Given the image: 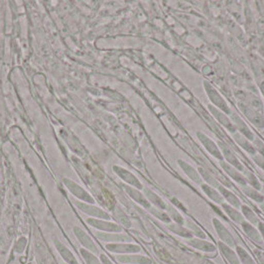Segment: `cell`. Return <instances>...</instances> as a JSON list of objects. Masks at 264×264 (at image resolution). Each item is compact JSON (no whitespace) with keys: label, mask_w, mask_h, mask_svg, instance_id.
<instances>
[{"label":"cell","mask_w":264,"mask_h":264,"mask_svg":"<svg viewBox=\"0 0 264 264\" xmlns=\"http://www.w3.org/2000/svg\"><path fill=\"white\" fill-rule=\"evenodd\" d=\"M236 254L241 264H256L249 254V252L240 247H236Z\"/></svg>","instance_id":"29"},{"label":"cell","mask_w":264,"mask_h":264,"mask_svg":"<svg viewBox=\"0 0 264 264\" xmlns=\"http://www.w3.org/2000/svg\"><path fill=\"white\" fill-rule=\"evenodd\" d=\"M168 210L171 212V217L174 219L175 222L179 223V224H183L184 223V220H183V218L181 217L180 215L178 214V212H176L174 208H169Z\"/></svg>","instance_id":"35"},{"label":"cell","mask_w":264,"mask_h":264,"mask_svg":"<svg viewBox=\"0 0 264 264\" xmlns=\"http://www.w3.org/2000/svg\"><path fill=\"white\" fill-rule=\"evenodd\" d=\"M260 208L262 209V212L264 213V203H261V204H260Z\"/></svg>","instance_id":"41"},{"label":"cell","mask_w":264,"mask_h":264,"mask_svg":"<svg viewBox=\"0 0 264 264\" xmlns=\"http://www.w3.org/2000/svg\"><path fill=\"white\" fill-rule=\"evenodd\" d=\"M152 213L158 218V219H160V220H162L163 222H170V219H169V216L166 215L164 212H162L161 210V214L159 213V212H157V210H155V208H152Z\"/></svg>","instance_id":"36"},{"label":"cell","mask_w":264,"mask_h":264,"mask_svg":"<svg viewBox=\"0 0 264 264\" xmlns=\"http://www.w3.org/2000/svg\"><path fill=\"white\" fill-rule=\"evenodd\" d=\"M124 188H125V191L128 193V195L133 199L135 200L138 204H140L141 206H143L144 208H150V203L146 200V198L141 194L139 191H137L136 189L134 188H131L129 186H126L124 185Z\"/></svg>","instance_id":"20"},{"label":"cell","mask_w":264,"mask_h":264,"mask_svg":"<svg viewBox=\"0 0 264 264\" xmlns=\"http://www.w3.org/2000/svg\"><path fill=\"white\" fill-rule=\"evenodd\" d=\"M198 137L200 139V141L203 143V145L205 146V148L214 157H216L219 160H222L223 156H222V151L219 149V147L216 145V143L214 141H212L208 138V136H206L204 133L198 132L197 133Z\"/></svg>","instance_id":"10"},{"label":"cell","mask_w":264,"mask_h":264,"mask_svg":"<svg viewBox=\"0 0 264 264\" xmlns=\"http://www.w3.org/2000/svg\"><path fill=\"white\" fill-rule=\"evenodd\" d=\"M99 260H100L101 264H113L111 262V259L105 254H103V253H100Z\"/></svg>","instance_id":"39"},{"label":"cell","mask_w":264,"mask_h":264,"mask_svg":"<svg viewBox=\"0 0 264 264\" xmlns=\"http://www.w3.org/2000/svg\"><path fill=\"white\" fill-rule=\"evenodd\" d=\"M145 195L146 197L148 198V200L153 203L155 206H157L158 208H161V209H165L167 208V206L165 205V203L163 202V200L158 197L155 193H153L152 191H150L149 189H145Z\"/></svg>","instance_id":"28"},{"label":"cell","mask_w":264,"mask_h":264,"mask_svg":"<svg viewBox=\"0 0 264 264\" xmlns=\"http://www.w3.org/2000/svg\"><path fill=\"white\" fill-rule=\"evenodd\" d=\"M254 161L256 162V164H257L258 166L261 167V168L264 170L263 156H261V155H256V156H254Z\"/></svg>","instance_id":"38"},{"label":"cell","mask_w":264,"mask_h":264,"mask_svg":"<svg viewBox=\"0 0 264 264\" xmlns=\"http://www.w3.org/2000/svg\"><path fill=\"white\" fill-rule=\"evenodd\" d=\"M31 264H32V263H31Z\"/></svg>","instance_id":"43"},{"label":"cell","mask_w":264,"mask_h":264,"mask_svg":"<svg viewBox=\"0 0 264 264\" xmlns=\"http://www.w3.org/2000/svg\"><path fill=\"white\" fill-rule=\"evenodd\" d=\"M168 227L171 232H173L174 234H176L178 236H183V237H186V238H192L193 237V233L191 231L187 230L185 226H183L182 224H179V223L170 224Z\"/></svg>","instance_id":"25"},{"label":"cell","mask_w":264,"mask_h":264,"mask_svg":"<svg viewBox=\"0 0 264 264\" xmlns=\"http://www.w3.org/2000/svg\"><path fill=\"white\" fill-rule=\"evenodd\" d=\"M219 249L221 250L222 255L224 256V258L231 264H240L239 258L234 250H232V248H230L228 245H226L225 243H223L222 241L219 242Z\"/></svg>","instance_id":"18"},{"label":"cell","mask_w":264,"mask_h":264,"mask_svg":"<svg viewBox=\"0 0 264 264\" xmlns=\"http://www.w3.org/2000/svg\"><path fill=\"white\" fill-rule=\"evenodd\" d=\"M235 138H236V142H237L247 152H249L250 154H253V155L256 153V149H255L250 143H249V141L244 138V137L239 136V135H236Z\"/></svg>","instance_id":"31"},{"label":"cell","mask_w":264,"mask_h":264,"mask_svg":"<svg viewBox=\"0 0 264 264\" xmlns=\"http://www.w3.org/2000/svg\"><path fill=\"white\" fill-rule=\"evenodd\" d=\"M77 206L81 210H83V213H85L90 216H93L95 218H99V219H102V220H110L111 219V217L108 213H105L104 210L97 208L95 206H90L87 204H83V203H77Z\"/></svg>","instance_id":"11"},{"label":"cell","mask_w":264,"mask_h":264,"mask_svg":"<svg viewBox=\"0 0 264 264\" xmlns=\"http://www.w3.org/2000/svg\"><path fill=\"white\" fill-rule=\"evenodd\" d=\"M116 260L124 264H152V260L149 257L133 254H118Z\"/></svg>","instance_id":"5"},{"label":"cell","mask_w":264,"mask_h":264,"mask_svg":"<svg viewBox=\"0 0 264 264\" xmlns=\"http://www.w3.org/2000/svg\"><path fill=\"white\" fill-rule=\"evenodd\" d=\"M188 244L196 250L205 251V252H215L217 250V248L214 243L201 238H191L188 240Z\"/></svg>","instance_id":"14"},{"label":"cell","mask_w":264,"mask_h":264,"mask_svg":"<svg viewBox=\"0 0 264 264\" xmlns=\"http://www.w3.org/2000/svg\"><path fill=\"white\" fill-rule=\"evenodd\" d=\"M56 250H58L59 254L61 255V257L65 260V262L67 264H80L79 261L77 260V258L75 257V255L73 254V252L61 241L56 240L55 241Z\"/></svg>","instance_id":"13"},{"label":"cell","mask_w":264,"mask_h":264,"mask_svg":"<svg viewBox=\"0 0 264 264\" xmlns=\"http://www.w3.org/2000/svg\"><path fill=\"white\" fill-rule=\"evenodd\" d=\"M245 179L253 189H255V190H260L261 189V185H260L259 181L256 178V176L253 175L251 172H247V178Z\"/></svg>","instance_id":"33"},{"label":"cell","mask_w":264,"mask_h":264,"mask_svg":"<svg viewBox=\"0 0 264 264\" xmlns=\"http://www.w3.org/2000/svg\"><path fill=\"white\" fill-rule=\"evenodd\" d=\"M105 249L112 253L117 254H133L141 251V248L137 244L130 242H118V243H108Z\"/></svg>","instance_id":"1"},{"label":"cell","mask_w":264,"mask_h":264,"mask_svg":"<svg viewBox=\"0 0 264 264\" xmlns=\"http://www.w3.org/2000/svg\"><path fill=\"white\" fill-rule=\"evenodd\" d=\"M219 146L221 148L222 156L225 158L226 162H228L232 166L235 167L237 170H240V171L244 170V167L242 166V164L239 162V160L237 159L235 153L233 152V150L225 143L220 141Z\"/></svg>","instance_id":"6"},{"label":"cell","mask_w":264,"mask_h":264,"mask_svg":"<svg viewBox=\"0 0 264 264\" xmlns=\"http://www.w3.org/2000/svg\"><path fill=\"white\" fill-rule=\"evenodd\" d=\"M205 87H206V90H207V94H208V97L210 98V100H212L219 109H221V110L224 111L225 113L230 114L231 111H230V109L227 108V104H226V102L224 101V99L220 96V94H219L210 84H208V83H205Z\"/></svg>","instance_id":"7"},{"label":"cell","mask_w":264,"mask_h":264,"mask_svg":"<svg viewBox=\"0 0 264 264\" xmlns=\"http://www.w3.org/2000/svg\"><path fill=\"white\" fill-rule=\"evenodd\" d=\"M258 231H259L261 237L264 240V222H260L258 223Z\"/></svg>","instance_id":"40"},{"label":"cell","mask_w":264,"mask_h":264,"mask_svg":"<svg viewBox=\"0 0 264 264\" xmlns=\"http://www.w3.org/2000/svg\"><path fill=\"white\" fill-rule=\"evenodd\" d=\"M178 163H179L181 168L183 169V171L187 174V176H188L191 180H193L195 183L201 185L203 179H202L201 175L197 172V170H195L193 167L191 166V165H189L188 163L184 162L183 160H178Z\"/></svg>","instance_id":"21"},{"label":"cell","mask_w":264,"mask_h":264,"mask_svg":"<svg viewBox=\"0 0 264 264\" xmlns=\"http://www.w3.org/2000/svg\"><path fill=\"white\" fill-rule=\"evenodd\" d=\"M240 224H241L242 230H243L244 233L247 234V236H249L250 238H251L254 242H256V243H258V244H261V243H262V240H263V239H262V237H261V235H260L259 231L256 230V227H255L253 224H251V223L249 222H241Z\"/></svg>","instance_id":"16"},{"label":"cell","mask_w":264,"mask_h":264,"mask_svg":"<svg viewBox=\"0 0 264 264\" xmlns=\"http://www.w3.org/2000/svg\"><path fill=\"white\" fill-rule=\"evenodd\" d=\"M263 197H264V191H263Z\"/></svg>","instance_id":"42"},{"label":"cell","mask_w":264,"mask_h":264,"mask_svg":"<svg viewBox=\"0 0 264 264\" xmlns=\"http://www.w3.org/2000/svg\"><path fill=\"white\" fill-rule=\"evenodd\" d=\"M222 208L223 210L227 214V216L234 221V222H237V223H241L244 222V217L242 216V214H240L236 208L232 207L228 204H222Z\"/></svg>","instance_id":"22"},{"label":"cell","mask_w":264,"mask_h":264,"mask_svg":"<svg viewBox=\"0 0 264 264\" xmlns=\"http://www.w3.org/2000/svg\"><path fill=\"white\" fill-rule=\"evenodd\" d=\"M199 172H200V175H201V177L204 179V180L206 181L207 183H208V186H214V187H219L220 185L218 184V182L217 180L210 175V174H208V172L205 170V169H203V168H199Z\"/></svg>","instance_id":"32"},{"label":"cell","mask_w":264,"mask_h":264,"mask_svg":"<svg viewBox=\"0 0 264 264\" xmlns=\"http://www.w3.org/2000/svg\"><path fill=\"white\" fill-rule=\"evenodd\" d=\"M66 187L69 189V192H72L73 194L75 195L76 197H78L79 199L83 200V202H86V203H94V199L87 194L83 188H81L79 185H77L75 182L73 181L66 180L64 181Z\"/></svg>","instance_id":"8"},{"label":"cell","mask_w":264,"mask_h":264,"mask_svg":"<svg viewBox=\"0 0 264 264\" xmlns=\"http://www.w3.org/2000/svg\"><path fill=\"white\" fill-rule=\"evenodd\" d=\"M208 110L212 112V114L219 120V122H221L224 127H226L230 131H236V126L235 125L228 119V117L226 115H224L222 111H219L217 108L213 107V105H208Z\"/></svg>","instance_id":"17"},{"label":"cell","mask_w":264,"mask_h":264,"mask_svg":"<svg viewBox=\"0 0 264 264\" xmlns=\"http://www.w3.org/2000/svg\"><path fill=\"white\" fill-rule=\"evenodd\" d=\"M97 238L101 241L104 242H110V243H118V242H130L132 241V238L130 236L126 235H121V234H107V233H97L96 234Z\"/></svg>","instance_id":"9"},{"label":"cell","mask_w":264,"mask_h":264,"mask_svg":"<svg viewBox=\"0 0 264 264\" xmlns=\"http://www.w3.org/2000/svg\"><path fill=\"white\" fill-rule=\"evenodd\" d=\"M202 189L207 194L208 198L210 200H213L215 203H217V204H223L222 203L223 202V197L215 188H213L212 186L206 185V184H203L202 185Z\"/></svg>","instance_id":"23"},{"label":"cell","mask_w":264,"mask_h":264,"mask_svg":"<svg viewBox=\"0 0 264 264\" xmlns=\"http://www.w3.org/2000/svg\"><path fill=\"white\" fill-rule=\"evenodd\" d=\"M86 222L90 225L96 227L103 233H117L118 234V233L122 232V227L113 222H105L103 220L101 221V220H97V219H89Z\"/></svg>","instance_id":"3"},{"label":"cell","mask_w":264,"mask_h":264,"mask_svg":"<svg viewBox=\"0 0 264 264\" xmlns=\"http://www.w3.org/2000/svg\"><path fill=\"white\" fill-rule=\"evenodd\" d=\"M242 191H243L244 194L247 195L248 197L251 198L252 200H254L255 202L260 203V204L263 203V195L258 193L257 190H255V189H253V188H251V187L247 185V186H242Z\"/></svg>","instance_id":"27"},{"label":"cell","mask_w":264,"mask_h":264,"mask_svg":"<svg viewBox=\"0 0 264 264\" xmlns=\"http://www.w3.org/2000/svg\"><path fill=\"white\" fill-rule=\"evenodd\" d=\"M26 245H27V239H26V237L22 236L16 241V243L14 245V251L16 253H23V251L26 249Z\"/></svg>","instance_id":"34"},{"label":"cell","mask_w":264,"mask_h":264,"mask_svg":"<svg viewBox=\"0 0 264 264\" xmlns=\"http://www.w3.org/2000/svg\"><path fill=\"white\" fill-rule=\"evenodd\" d=\"M233 120H234L236 128H238L244 136H247L250 140H254V136H253L252 132L250 131L249 126H247V125L236 114H233Z\"/></svg>","instance_id":"24"},{"label":"cell","mask_w":264,"mask_h":264,"mask_svg":"<svg viewBox=\"0 0 264 264\" xmlns=\"http://www.w3.org/2000/svg\"><path fill=\"white\" fill-rule=\"evenodd\" d=\"M241 212H242V216L245 219H248V221L251 224L256 225V224H258L260 222H259L258 217L256 216V214L251 208H249L247 205H241Z\"/></svg>","instance_id":"26"},{"label":"cell","mask_w":264,"mask_h":264,"mask_svg":"<svg viewBox=\"0 0 264 264\" xmlns=\"http://www.w3.org/2000/svg\"><path fill=\"white\" fill-rule=\"evenodd\" d=\"M80 252L83 256V260L86 262V264H101L99 258H97L95 253L91 252L90 250H85V249H81Z\"/></svg>","instance_id":"30"},{"label":"cell","mask_w":264,"mask_h":264,"mask_svg":"<svg viewBox=\"0 0 264 264\" xmlns=\"http://www.w3.org/2000/svg\"><path fill=\"white\" fill-rule=\"evenodd\" d=\"M255 145H256V148L259 152L261 153V156L264 157V144L262 143V141H260L259 139H256L255 140ZM255 148V149H256Z\"/></svg>","instance_id":"37"},{"label":"cell","mask_w":264,"mask_h":264,"mask_svg":"<svg viewBox=\"0 0 264 264\" xmlns=\"http://www.w3.org/2000/svg\"><path fill=\"white\" fill-rule=\"evenodd\" d=\"M213 223L215 225V228L217 231V234L219 237L222 239V242L228 245L230 248L236 247V240L234 238L233 235L230 233V231L220 222L218 219H214Z\"/></svg>","instance_id":"2"},{"label":"cell","mask_w":264,"mask_h":264,"mask_svg":"<svg viewBox=\"0 0 264 264\" xmlns=\"http://www.w3.org/2000/svg\"><path fill=\"white\" fill-rule=\"evenodd\" d=\"M113 169H114V172L122 180L125 181L127 184H129V185H131V186H133V187H135L137 189H142L141 183L139 182L138 179L133 174H131L130 172H128L127 170H125V169L121 168V167L114 166Z\"/></svg>","instance_id":"12"},{"label":"cell","mask_w":264,"mask_h":264,"mask_svg":"<svg viewBox=\"0 0 264 264\" xmlns=\"http://www.w3.org/2000/svg\"><path fill=\"white\" fill-rule=\"evenodd\" d=\"M220 194L226 200V202L228 203V205H231L234 208H238L241 207V202L240 200L236 197V195L232 193L231 191H228L226 188H224L223 186H219L218 187Z\"/></svg>","instance_id":"19"},{"label":"cell","mask_w":264,"mask_h":264,"mask_svg":"<svg viewBox=\"0 0 264 264\" xmlns=\"http://www.w3.org/2000/svg\"><path fill=\"white\" fill-rule=\"evenodd\" d=\"M74 234H75V236H77V238L80 241V243L83 245V249L90 250L91 252H93L95 254L98 253V249H97V244L91 238V236L86 235L82 228H80L78 226L74 227Z\"/></svg>","instance_id":"4"},{"label":"cell","mask_w":264,"mask_h":264,"mask_svg":"<svg viewBox=\"0 0 264 264\" xmlns=\"http://www.w3.org/2000/svg\"><path fill=\"white\" fill-rule=\"evenodd\" d=\"M221 166L222 167V169H223L234 180L236 181V183H238V184L241 185V186H247V185H248V182H247L245 177L242 176V175L238 172V170L236 169L235 167L232 166L231 164H228V163H226V162H224V161L221 162Z\"/></svg>","instance_id":"15"}]
</instances>
